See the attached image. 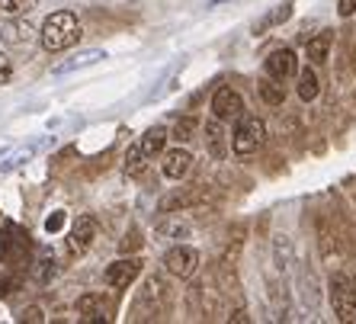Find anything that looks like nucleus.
<instances>
[{
    "label": "nucleus",
    "mask_w": 356,
    "mask_h": 324,
    "mask_svg": "<svg viewBox=\"0 0 356 324\" xmlns=\"http://www.w3.org/2000/svg\"><path fill=\"white\" fill-rule=\"evenodd\" d=\"M353 283H356V276H353Z\"/></svg>",
    "instance_id": "30"
},
{
    "label": "nucleus",
    "mask_w": 356,
    "mask_h": 324,
    "mask_svg": "<svg viewBox=\"0 0 356 324\" xmlns=\"http://www.w3.org/2000/svg\"><path fill=\"white\" fill-rule=\"evenodd\" d=\"M33 26L26 23V19H13V23H7L3 29H0V39H3V45H10V49H26L29 42H33Z\"/></svg>",
    "instance_id": "10"
},
{
    "label": "nucleus",
    "mask_w": 356,
    "mask_h": 324,
    "mask_svg": "<svg viewBox=\"0 0 356 324\" xmlns=\"http://www.w3.org/2000/svg\"><path fill=\"white\" fill-rule=\"evenodd\" d=\"M331 45H334V33L331 29H321V33H318L315 39H308V45H305L308 61H312V65H324L327 55H331Z\"/></svg>",
    "instance_id": "12"
},
{
    "label": "nucleus",
    "mask_w": 356,
    "mask_h": 324,
    "mask_svg": "<svg viewBox=\"0 0 356 324\" xmlns=\"http://www.w3.org/2000/svg\"><path fill=\"white\" fill-rule=\"evenodd\" d=\"M202 138H206V148H209V154L216 161H225V151H228V145H225V125H222V119H209L206 122V129H202Z\"/></svg>",
    "instance_id": "11"
},
{
    "label": "nucleus",
    "mask_w": 356,
    "mask_h": 324,
    "mask_svg": "<svg viewBox=\"0 0 356 324\" xmlns=\"http://www.w3.org/2000/svg\"><path fill=\"white\" fill-rule=\"evenodd\" d=\"M298 97L305 103H312V100H318V93H321V83H318V74L312 71V67H302L298 71Z\"/></svg>",
    "instance_id": "14"
},
{
    "label": "nucleus",
    "mask_w": 356,
    "mask_h": 324,
    "mask_svg": "<svg viewBox=\"0 0 356 324\" xmlns=\"http://www.w3.org/2000/svg\"><path fill=\"white\" fill-rule=\"evenodd\" d=\"M264 67H266V74H270V77L286 81V77H292L298 71V58H296V51H292V49H276V51H270V55H266Z\"/></svg>",
    "instance_id": "6"
},
{
    "label": "nucleus",
    "mask_w": 356,
    "mask_h": 324,
    "mask_svg": "<svg viewBox=\"0 0 356 324\" xmlns=\"http://www.w3.org/2000/svg\"><path fill=\"white\" fill-rule=\"evenodd\" d=\"M77 311H81L83 318L87 315H103V311H106V295H99V292H87V295L77 299Z\"/></svg>",
    "instance_id": "16"
},
{
    "label": "nucleus",
    "mask_w": 356,
    "mask_h": 324,
    "mask_svg": "<svg viewBox=\"0 0 356 324\" xmlns=\"http://www.w3.org/2000/svg\"><path fill=\"white\" fill-rule=\"evenodd\" d=\"M81 23H77V17L71 13V10H58V13H51L45 23H42V49L49 51V55H55V51H65L71 49L74 42H81Z\"/></svg>",
    "instance_id": "1"
},
{
    "label": "nucleus",
    "mask_w": 356,
    "mask_h": 324,
    "mask_svg": "<svg viewBox=\"0 0 356 324\" xmlns=\"http://www.w3.org/2000/svg\"><path fill=\"white\" fill-rule=\"evenodd\" d=\"M10 257V238L7 234H0V264Z\"/></svg>",
    "instance_id": "29"
},
{
    "label": "nucleus",
    "mask_w": 356,
    "mask_h": 324,
    "mask_svg": "<svg viewBox=\"0 0 356 324\" xmlns=\"http://www.w3.org/2000/svg\"><path fill=\"white\" fill-rule=\"evenodd\" d=\"M212 116L222 119V122H232V119L244 116V97L232 87H218L216 97H212Z\"/></svg>",
    "instance_id": "5"
},
{
    "label": "nucleus",
    "mask_w": 356,
    "mask_h": 324,
    "mask_svg": "<svg viewBox=\"0 0 356 324\" xmlns=\"http://www.w3.org/2000/svg\"><path fill=\"white\" fill-rule=\"evenodd\" d=\"M260 100L270 103V106H282V100H286V90H282V83L276 81V77H266V81H260Z\"/></svg>",
    "instance_id": "15"
},
{
    "label": "nucleus",
    "mask_w": 356,
    "mask_h": 324,
    "mask_svg": "<svg viewBox=\"0 0 356 324\" xmlns=\"http://www.w3.org/2000/svg\"><path fill=\"white\" fill-rule=\"evenodd\" d=\"M93 238H97V218L81 216L74 222V228H71V234H67V250L71 254H83L93 244Z\"/></svg>",
    "instance_id": "7"
},
{
    "label": "nucleus",
    "mask_w": 356,
    "mask_h": 324,
    "mask_svg": "<svg viewBox=\"0 0 356 324\" xmlns=\"http://www.w3.org/2000/svg\"><path fill=\"white\" fill-rule=\"evenodd\" d=\"M23 318H26V321H33V324H42V321H45V315H42L39 305H29V308L23 311Z\"/></svg>",
    "instance_id": "25"
},
{
    "label": "nucleus",
    "mask_w": 356,
    "mask_h": 324,
    "mask_svg": "<svg viewBox=\"0 0 356 324\" xmlns=\"http://www.w3.org/2000/svg\"><path fill=\"white\" fill-rule=\"evenodd\" d=\"M61 225H65V212H55V216L45 218V232L55 234V232H61Z\"/></svg>",
    "instance_id": "24"
},
{
    "label": "nucleus",
    "mask_w": 356,
    "mask_h": 324,
    "mask_svg": "<svg viewBox=\"0 0 356 324\" xmlns=\"http://www.w3.org/2000/svg\"><path fill=\"white\" fill-rule=\"evenodd\" d=\"M17 276H3V280H0V295H10V292L17 289Z\"/></svg>",
    "instance_id": "27"
},
{
    "label": "nucleus",
    "mask_w": 356,
    "mask_h": 324,
    "mask_svg": "<svg viewBox=\"0 0 356 324\" xmlns=\"http://www.w3.org/2000/svg\"><path fill=\"white\" fill-rule=\"evenodd\" d=\"M55 273H58V266L51 264V260H42V264L35 266V280H39V283H49Z\"/></svg>",
    "instance_id": "21"
},
{
    "label": "nucleus",
    "mask_w": 356,
    "mask_h": 324,
    "mask_svg": "<svg viewBox=\"0 0 356 324\" xmlns=\"http://www.w3.org/2000/svg\"><path fill=\"white\" fill-rule=\"evenodd\" d=\"M148 167V158H145V151H141V145H132V148L125 151V174H141Z\"/></svg>",
    "instance_id": "17"
},
{
    "label": "nucleus",
    "mask_w": 356,
    "mask_h": 324,
    "mask_svg": "<svg viewBox=\"0 0 356 324\" xmlns=\"http://www.w3.org/2000/svg\"><path fill=\"white\" fill-rule=\"evenodd\" d=\"M164 266L170 276H180V280H186V276L196 273L199 266V250L196 248H186V244H177V248H170L164 254Z\"/></svg>",
    "instance_id": "4"
},
{
    "label": "nucleus",
    "mask_w": 356,
    "mask_h": 324,
    "mask_svg": "<svg viewBox=\"0 0 356 324\" xmlns=\"http://www.w3.org/2000/svg\"><path fill=\"white\" fill-rule=\"evenodd\" d=\"M327 292H331V305L337 321L356 324V283L343 273H331L327 280Z\"/></svg>",
    "instance_id": "2"
},
{
    "label": "nucleus",
    "mask_w": 356,
    "mask_h": 324,
    "mask_svg": "<svg viewBox=\"0 0 356 324\" xmlns=\"http://www.w3.org/2000/svg\"><path fill=\"white\" fill-rule=\"evenodd\" d=\"M141 248V238H138V232H132V234H125V241H122V250L129 254V250H138Z\"/></svg>",
    "instance_id": "26"
},
{
    "label": "nucleus",
    "mask_w": 356,
    "mask_h": 324,
    "mask_svg": "<svg viewBox=\"0 0 356 324\" xmlns=\"http://www.w3.org/2000/svg\"><path fill=\"white\" fill-rule=\"evenodd\" d=\"M196 119L193 116H183V119H177V125L170 129V138H177V142H190L193 138V132H196Z\"/></svg>",
    "instance_id": "19"
},
{
    "label": "nucleus",
    "mask_w": 356,
    "mask_h": 324,
    "mask_svg": "<svg viewBox=\"0 0 356 324\" xmlns=\"http://www.w3.org/2000/svg\"><path fill=\"white\" fill-rule=\"evenodd\" d=\"M337 13H340V17H353V13H356V0H340Z\"/></svg>",
    "instance_id": "28"
},
{
    "label": "nucleus",
    "mask_w": 356,
    "mask_h": 324,
    "mask_svg": "<svg viewBox=\"0 0 356 324\" xmlns=\"http://www.w3.org/2000/svg\"><path fill=\"white\" fill-rule=\"evenodd\" d=\"M141 273V260L138 257H119L116 264L106 266V273H103V280H106L109 286H129L135 280V276Z\"/></svg>",
    "instance_id": "8"
},
{
    "label": "nucleus",
    "mask_w": 356,
    "mask_h": 324,
    "mask_svg": "<svg viewBox=\"0 0 356 324\" xmlns=\"http://www.w3.org/2000/svg\"><path fill=\"white\" fill-rule=\"evenodd\" d=\"M289 13H292V7H289V3H282V7H276L273 13H266V17L260 19L254 33H264V29H270V26H280L282 19H289Z\"/></svg>",
    "instance_id": "20"
},
{
    "label": "nucleus",
    "mask_w": 356,
    "mask_h": 324,
    "mask_svg": "<svg viewBox=\"0 0 356 324\" xmlns=\"http://www.w3.org/2000/svg\"><path fill=\"white\" fill-rule=\"evenodd\" d=\"M266 142V125L264 119L257 116H241L238 119V129L232 135V148L238 158H250V154H257L260 145Z\"/></svg>",
    "instance_id": "3"
},
{
    "label": "nucleus",
    "mask_w": 356,
    "mask_h": 324,
    "mask_svg": "<svg viewBox=\"0 0 356 324\" xmlns=\"http://www.w3.org/2000/svg\"><path fill=\"white\" fill-rule=\"evenodd\" d=\"M39 0H0V13L3 17H23L29 10H35Z\"/></svg>",
    "instance_id": "18"
},
{
    "label": "nucleus",
    "mask_w": 356,
    "mask_h": 324,
    "mask_svg": "<svg viewBox=\"0 0 356 324\" xmlns=\"http://www.w3.org/2000/svg\"><path fill=\"white\" fill-rule=\"evenodd\" d=\"M167 138H170V132L167 129H161V125H154V129H148V132L141 135V151H145V158H154V154H164V145Z\"/></svg>",
    "instance_id": "13"
},
{
    "label": "nucleus",
    "mask_w": 356,
    "mask_h": 324,
    "mask_svg": "<svg viewBox=\"0 0 356 324\" xmlns=\"http://www.w3.org/2000/svg\"><path fill=\"white\" fill-rule=\"evenodd\" d=\"M193 167V154L186 148H170L164 151V161H161V170H164L167 180H183V177L190 174Z\"/></svg>",
    "instance_id": "9"
},
{
    "label": "nucleus",
    "mask_w": 356,
    "mask_h": 324,
    "mask_svg": "<svg viewBox=\"0 0 356 324\" xmlns=\"http://www.w3.org/2000/svg\"><path fill=\"white\" fill-rule=\"evenodd\" d=\"M158 232L161 234H170V238H183V234L190 232V228H186V225H177V222H167V225H161Z\"/></svg>",
    "instance_id": "22"
},
{
    "label": "nucleus",
    "mask_w": 356,
    "mask_h": 324,
    "mask_svg": "<svg viewBox=\"0 0 356 324\" xmlns=\"http://www.w3.org/2000/svg\"><path fill=\"white\" fill-rule=\"evenodd\" d=\"M13 81V61L7 55H0V83H10Z\"/></svg>",
    "instance_id": "23"
}]
</instances>
